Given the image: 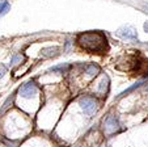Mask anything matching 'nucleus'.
<instances>
[{"label": "nucleus", "mask_w": 148, "mask_h": 147, "mask_svg": "<svg viewBox=\"0 0 148 147\" xmlns=\"http://www.w3.org/2000/svg\"><path fill=\"white\" fill-rule=\"evenodd\" d=\"M77 42L84 50L92 54H101L106 50V37L100 32H88L77 37Z\"/></svg>", "instance_id": "f257e3e1"}, {"label": "nucleus", "mask_w": 148, "mask_h": 147, "mask_svg": "<svg viewBox=\"0 0 148 147\" xmlns=\"http://www.w3.org/2000/svg\"><path fill=\"white\" fill-rule=\"evenodd\" d=\"M81 106H83V109H84V113H87L88 116H92L96 112V103L90 97H85V99L81 101Z\"/></svg>", "instance_id": "f03ea898"}, {"label": "nucleus", "mask_w": 148, "mask_h": 147, "mask_svg": "<svg viewBox=\"0 0 148 147\" xmlns=\"http://www.w3.org/2000/svg\"><path fill=\"white\" fill-rule=\"evenodd\" d=\"M117 34L122 38H127V39H135L136 38V32L131 28H123V29H119L117 32Z\"/></svg>", "instance_id": "7ed1b4c3"}, {"label": "nucleus", "mask_w": 148, "mask_h": 147, "mask_svg": "<svg viewBox=\"0 0 148 147\" xmlns=\"http://www.w3.org/2000/svg\"><path fill=\"white\" fill-rule=\"evenodd\" d=\"M37 92V87L34 83H28L20 89V93L23 95L24 97H30L32 95H34Z\"/></svg>", "instance_id": "20e7f679"}, {"label": "nucleus", "mask_w": 148, "mask_h": 147, "mask_svg": "<svg viewBox=\"0 0 148 147\" xmlns=\"http://www.w3.org/2000/svg\"><path fill=\"white\" fill-rule=\"evenodd\" d=\"M9 8H11V6H9L8 1H1V3H0V16L5 14L7 12L9 11Z\"/></svg>", "instance_id": "39448f33"}, {"label": "nucleus", "mask_w": 148, "mask_h": 147, "mask_svg": "<svg viewBox=\"0 0 148 147\" xmlns=\"http://www.w3.org/2000/svg\"><path fill=\"white\" fill-rule=\"evenodd\" d=\"M4 72H5V67L4 66H1V70H0V78L4 75Z\"/></svg>", "instance_id": "423d86ee"}, {"label": "nucleus", "mask_w": 148, "mask_h": 147, "mask_svg": "<svg viewBox=\"0 0 148 147\" xmlns=\"http://www.w3.org/2000/svg\"><path fill=\"white\" fill-rule=\"evenodd\" d=\"M144 30L148 32V22H145V24H144Z\"/></svg>", "instance_id": "0eeeda50"}]
</instances>
